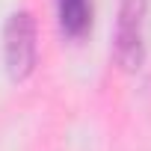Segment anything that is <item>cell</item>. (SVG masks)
<instances>
[{"mask_svg":"<svg viewBox=\"0 0 151 151\" xmlns=\"http://www.w3.org/2000/svg\"><path fill=\"white\" fill-rule=\"evenodd\" d=\"M145 9H148V0H124L119 12L116 59L127 71H136L145 59Z\"/></svg>","mask_w":151,"mask_h":151,"instance_id":"2","label":"cell"},{"mask_svg":"<svg viewBox=\"0 0 151 151\" xmlns=\"http://www.w3.org/2000/svg\"><path fill=\"white\" fill-rule=\"evenodd\" d=\"M36 21L30 12H15L6 21L3 30V56H6V71L12 80H24L36 68Z\"/></svg>","mask_w":151,"mask_h":151,"instance_id":"1","label":"cell"},{"mask_svg":"<svg viewBox=\"0 0 151 151\" xmlns=\"http://www.w3.org/2000/svg\"><path fill=\"white\" fill-rule=\"evenodd\" d=\"M56 15L65 36L80 39L92 24V0H56Z\"/></svg>","mask_w":151,"mask_h":151,"instance_id":"3","label":"cell"}]
</instances>
